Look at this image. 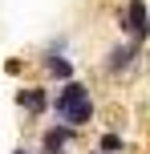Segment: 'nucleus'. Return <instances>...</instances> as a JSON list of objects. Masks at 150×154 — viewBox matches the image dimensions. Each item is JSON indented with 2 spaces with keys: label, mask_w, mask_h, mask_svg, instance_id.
I'll return each mask as SVG.
<instances>
[{
  "label": "nucleus",
  "mask_w": 150,
  "mask_h": 154,
  "mask_svg": "<svg viewBox=\"0 0 150 154\" xmlns=\"http://www.w3.org/2000/svg\"><path fill=\"white\" fill-rule=\"evenodd\" d=\"M114 20H118L122 41H134V45L146 49V41H150V0H122Z\"/></svg>",
  "instance_id": "obj_2"
},
{
  "label": "nucleus",
  "mask_w": 150,
  "mask_h": 154,
  "mask_svg": "<svg viewBox=\"0 0 150 154\" xmlns=\"http://www.w3.org/2000/svg\"><path fill=\"white\" fill-rule=\"evenodd\" d=\"M85 154H102V150H97V146H89V150H85Z\"/></svg>",
  "instance_id": "obj_12"
},
{
  "label": "nucleus",
  "mask_w": 150,
  "mask_h": 154,
  "mask_svg": "<svg viewBox=\"0 0 150 154\" xmlns=\"http://www.w3.org/2000/svg\"><path fill=\"white\" fill-rule=\"evenodd\" d=\"M16 109H20L29 122L53 114V89H49V85H20V89H16Z\"/></svg>",
  "instance_id": "obj_4"
},
{
  "label": "nucleus",
  "mask_w": 150,
  "mask_h": 154,
  "mask_svg": "<svg viewBox=\"0 0 150 154\" xmlns=\"http://www.w3.org/2000/svg\"><path fill=\"white\" fill-rule=\"evenodd\" d=\"M93 146L102 150V154H130V138H126V134H118V130H102Z\"/></svg>",
  "instance_id": "obj_8"
},
{
  "label": "nucleus",
  "mask_w": 150,
  "mask_h": 154,
  "mask_svg": "<svg viewBox=\"0 0 150 154\" xmlns=\"http://www.w3.org/2000/svg\"><path fill=\"white\" fill-rule=\"evenodd\" d=\"M53 118H57V122H65V126H73V130H89V126L97 122V101L85 97V101H77V106L61 109V114H53Z\"/></svg>",
  "instance_id": "obj_7"
},
{
  "label": "nucleus",
  "mask_w": 150,
  "mask_h": 154,
  "mask_svg": "<svg viewBox=\"0 0 150 154\" xmlns=\"http://www.w3.org/2000/svg\"><path fill=\"white\" fill-rule=\"evenodd\" d=\"M142 57H146L142 45H134V41H114L102 53V73L110 77V81H130V77L138 73V65H142Z\"/></svg>",
  "instance_id": "obj_1"
},
{
  "label": "nucleus",
  "mask_w": 150,
  "mask_h": 154,
  "mask_svg": "<svg viewBox=\"0 0 150 154\" xmlns=\"http://www.w3.org/2000/svg\"><path fill=\"white\" fill-rule=\"evenodd\" d=\"M4 73L8 77H20L24 73V61H20V57H8V61H4Z\"/></svg>",
  "instance_id": "obj_10"
},
{
  "label": "nucleus",
  "mask_w": 150,
  "mask_h": 154,
  "mask_svg": "<svg viewBox=\"0 0 150 154\" xmlns=\"http://www.w3.org/2000/svg\"><path fill=\"white\" fill-rule=\"evenodd\" d=\"M85 97H93V89H89V81H81V77L57 85V89H53V114H61V109L77 106V101H85Z\"/></svg>",
  "instance_id": "obj_6"
},
{
  "label": "nucleus",
  "mask_w": 150,
  "mask_h": 154,
  "mask_svg": "<svg viewBox=\"0 0 150 154\" xmlns=\"http://www.w3.org/2000/svg\"><path fill=\"white\" fill-rule=\"evenodd\" d=\"M12 154H32V150H29V146H16V150H12Z\"/></svg>",
  "instance_id": "obj_11"
},
{
  "label": "nucleus",
  "mask_w": 150,
  "mask_h": 154,
  "mask_svg": "<svg viewBox=\"0 0 150 154\" xmlns=\"http://www.w3.org/2000/svg\"><path fill=\"white\" fill-rule=\"evenodd\" d=\"M77 134L81 130H73V126H65V122H45L41 126V134H37V154H69L73 146H77Z\"/></svg>",
  "instance_id": "obj_3"
},
{
  "label": "nucleus",
  "mask_w": 150,
  "mask_h": 154,
  "mask_svg": "<svg viewBox=\"0 0 150 154\" xmlns=\"http://www.w3.org/2000/svg\"><path fill=\"white\" fill-rule=\"evenodd\" d=\"M41 53H45V57H53V53H69V37H65V32H57V37H49V45L41 49Z\"/></svg>",
  "instance_id": "obj_9"
},
{
  "label": "nucleus",
  "mask_w": 150,
  "mask_h": 154,
  "mask_svg": "<svg viewBox=\"0 0 150 154\" xmlns=\"http://www.w3.org/2000/svg\"><path fill=\"white\" fill-rule=\"evenodd\" d=\"M37 65H41V73H45V81H49V85H65V81H73V77H77V65H73V57H69V53H53V57L41 53V57H37Z\"/></svg>",
  "instance_id": "obj_5"
}]
</instances>
